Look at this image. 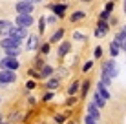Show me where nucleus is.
Instances as JSON below:
<instances>
[{"instance_id":"ddd939ff","label":"nucleus","mask_w":126,"mask_h":124,"mask_svg":"<svg viewBox=\"0 0 126 124\" xmlns=\"http://www.w3.org/2000/svg\"><path fill=\"white\" fill-rule=\"evenodd\" d=\"M69 51V42H64V44H60V48H59V57H64Z\"/></svg>"},{"instance_id":"9d476101","label":"nucleus","mask_w":126,"mask_h":124,"mask_svg":"<svg viewBox=\"0 0 126 124\" xmlns=\"http://www.w3.org/2000/svg\"><path fill=\"white\" fill-rule=\"evenodd\" d=\"M106 33H108V24L101 18V22H99V28H97V37H102V35H106Z\"/></svg>"},{"instance_id":"412c9836","label":"nucleus","mask_w":126,"mask_h":124,"mask_svg":"<svg viewBox=\"0 0 126 124\" xmlns=\"http://www.w3.org/2000/svg\"><path fill=\"white\" fill-rule=\"evenodd\" d=\"M110 51H111V55H113V57H117V53H119V46H117L115 42H111V46H110Z\"/></svg>"},{"instance_id":"9b49d317","label":"nucleus","mask_w":126,"mask_h":124,"mask_svg":"<svg viewBox=\"0 0 126 124\" xmlns=\"http://www.w3.org/2000/svg\"><path fill=\"white\" fill-rule=\"evenodd\" d=\"M9 28H11V24L7 22V20H0V35L9 33Z\"/></svg>"},{"instance_id":"f3484780","label":"nucleus","mask_w":126,"mask_h":124,"mask_svg":"<svg viewBox=\"0 0 126 124\" xmlns=\"http://www.w3.org/2000/svg\"><path fill=\"white\" fill-rule=\"evenodd\" d=\"M62 35H64V31H62V29H59V31L55 33L53 37H51V42H59L60 38H62Z\"/></svg>"},{"instance_id":"2f4dec72","label":"nucleus","mask_w":126,"mask_h":124,"mask_svg":"<svg viewBox=\"0 0 126 124\" xmlns=\"http://www.w3.org/2000/svg\"><path fill=\"white\" fill-rule=\"evenodd\" d=\"M40 51H42V55L47 53V51H49V46H42V49H40Z\"/></svg>"},{"instance_id":"aec40b11","label":"nucleus","mask_w":126,"mask_h":124,"mask_svg":"<svg viewBox=\"0 0 126 124\" xmlns=\"http://www.w3.org/2000/svg\"><path fill=\"white\" fill-rule=\"evenodd\" d=\"M47 88H49V89H55V88H59V80H57V79H51L49 82H47Z\"/></svg>"},{"instance_id":"473e14b6","label":"nucleus","mask_w":126,"mask_h":124,"mask_svg":"<svg viewBox=\"0 0 126 124\" xmlns=\"http://www.w3.org/2000/svg\"><path fill=\"white\" fill-rule=\"evenodd\" d=\"M51 99H53V95H51V93H46V95H44V100H51Z\"/></svg>"},{"instance_id":"4be33fe9","label":"nucleus","mask_w":126,"mask_h":124,"mask_svg":"<svg viewBox=\"0 0 126 124\" xmlns=\"http://www.w3.org/2000/svg\"><path fill=\"white\" fill-rule=\"evenodd\" d=\"M6 53L9 55V57H16L20 51H18V48H13V49H6Z\"/></svg>"},{"instance_id":"a878e982","label":"nucleus","mask_w":126,"mask_h":124,"mask_svg":"<svg viewBox=\"0 0 126 124\" xmlns=\"http://www.w3.org/2000/svg\"><path fill=\"white\" fill-rule=\"evenodd\" d=\"M11 121H15V122H16V121H20V113H18V111H15V113L11 115Z\"/></svg>"},{"instance_id":"dca6fc26","label":"nucleus","mask_w":126,"mask_h":124,"mask_svg":"<svg viewBox=\"0 0 126 124\" xmlns=\"http://www.w3.org/2000/svg\"><path fill=\"white\" fill-rule=\"evenodd\" d=\"M97 93H99V95L102 97L104 100H106V99H110V93H108L106 89H104V86H102V84H101V86H99V91H97Z\"/></svg>"},{"instance_id":"a211bd4d","label":"nucleus","mask_w":126,"mask_h":124,"mask_svg":"<svg viewBox=\"0 0 126 124\" xmlns=\"http://www.w3.org/2000/svg\"><path fill=\"white\" fill-rule=\"evenodd\" d=\"M64 9H66V6H53V11L57 13L59 16H62V15H64Z\"/></svg>"},{"instance_id":"f704fd0d","label":"nucleus","mask_w":126,"mask_h":124,"mask_svg":"<svg viewBox=\"0 0 126 124\" xmlns=\"http://www.w3.org/2000/svg\"><path fill=\"white\" fill-rule=\"evenodd\" d=\"M28 2H31V4H35V2H42V0H28Z\"/></svg>"},{"instance_id":"1a4fd4ad","label":"nucleus","mask_w":126,"mask_h":124,"mask_svg":"<svg viewBox=\"0 0 126 124\" xmlns=\"http://www.w3.org/2000/svg\"><path fill=\"white\" fill-rule=\"evenodd\" d=\"M115 44L119 46L121 49L126 51V33H119V35L115 37Z\"/></svg>"},{"instance_id":"5701e85b","label":"nucleus","mask_w":126,"mask_h":124,"mask_svg":"<svg viewBox=\"0 0 126 124\" xmlns=\"http://www.w3.org/2000/svg\"><path fill=\"white\" fill-rule=\"evenodd\" d=\"M77 89H79V82H75L73 86H69L68 91H69V95H75V93H77Z\"/></svg>"},{"instance_id":"b1692460","label":"nucleus","mask_w":126,"mask_h":124,"mask_svg":"<svg viewBox=\"0 0 126 124\" xmlns=\"http://www.w3.org/2000/svg\"><path fill=\"white\" fill-rule=\"evenodd\" d=\"M84 122H86V124H99L97 121H95V119H92V117H90V115H86V119H84Z\"/></svg>"},{"instance_id":"7ed1b4c3","label":"nucleus","mask_w":126,"mask_h":124,"mask_svg":"<svg viewBox=\"0 0 126 124\" xmlns=\"http://www.w3.org/2000/svg\"><path fill=\"white\" fill-rule=\"evenodd\" d=\"M9 35L13 38H16V40H22V38H26L28 31H26V28H22V26H11L9 28Z\"/></svg>"},{"instance_id":"6ab92c4d","label":"nucleus","mask_w":126,"mask_h":124,"mask_svg":"<svg viewBox=\"0 0 126 124\" xmlns=\"http://www.w3.org/2000/svg\"><path fill=\"white\" fill-rule=\"evenodd\" d=\"M80 18H84V13H82V11H77V13H73V15H71V22L80 20Z\"/></svg>"},{"instance_id":"c9c22d12","label":"nucleus","mask_w":126,"mask_h":124,"mask_svg":"<svg viewBox=\"0 0 126 124\" xmlns=\"http://www.w3.org/2000/svg\"><path fill=\"white\" fill-rule=\"evenodd\" d=\"M0 122H2V115H0Z\"/></svg>"},{"instance_id":"ea45409f","label":"nucleus","mask_w":126,"mask_h":124,"mask_svg":"<svg viewBox=\"0 0 126 124\" xmlns=\"http://www.w3.org/2000/svg\"><path fill=\"white\" fill-rule=\"evenodd\" d=\"M124 7H126V6H124Z\"/></svg>"},{"instance_id":"58836bf2","label":"nucleus","mask_w":126,"mask_h":124,"mask_svg":"<svg viewBox=\"0 0 126 124\" xmlns=\"http://www.w3.org/2000/svg\"><path fill=\"white\" fill-rule=\"evenodd\" d=\"M0 124H4V122H0Z\"/></svg>"},{"instance_id":"c756f323","label":"nucleus","mask_w":126,"mask_h":124,"mask_svg":"<svg viewBox=\"0 0 126 124\" xmlns=\"http://www.w3.org/2000/svg\"><path fill=\"white\" fill-rule=\"evenodd\" d=\"M108 15H110V11H102V13H101V18H102V20H106V18H108Z\"/></svg>"},{"instance_id":"7c9ffc66","label":"nucleus","mask_w":126,"mask_h":124,"mask_svg":"<svg viewBox=\"0 0 126 124\" xmlns=\"http://www.w3.org/2000/svg\"><path fill=\"white\" fill-rule=\"evenodd\" d=\"M26 88H28V89H33V88H35V82H33V80H29V82L26 84Z\"/></svg>"},{"instance_id":"39448f33","label":"nucleus","mask_w":126,"mask_h":124,"mask_svg":"<svg viewBox=\"0 0 126 124\" xmlns=\"http://www.w3.org/2000/svg\"><path fill=\"white\" fill-rule=\"evenodd\" d=\"M15 79H16V75H15L13 69H2L0 71V84H9Z\"/></svg>"},{"instance_id":"f257e3e1","label":"nucleus","mask_w":126,"mask_h":124,"mask_svg":"<svg viewBox=\"0 0 126 124\" xmlns=\"http://www.w3.org/2000/svg\"><path fill=\"white\" fill-rule=\"evenodd\" d=\"M113 77H117V66H115L113 60H108L102 68V82L101 84L102 86H110V80Z\"/></svg>"},{"instance_id":"72a5a7b5","label":"nucleus","mask_w":126,"mask_h":124,"mask_svg":"<svg viewBox=\"0 0 126 124\" xmlns=\"http://www.w3.org/2000/svg\"><path fill=\"white\" fill-rule=\"evenodd\" d=\"M55 121H57V122H64V117H62V115H57V117H55Z\"/></svg>"},{"instance_id":"0eeeda50","label":"nucleus","mask_w":126,"mask_h":124,"mask_svg":"<svg viewBox=\"0 0 126 124\" xmlns=\"http://www.w3.org/2000/svg\"><path fill=\"white\" fill-rule=\"evenodd\" d=\"M15 9L18 11V13H31V11H33V4L28 2V0H24V2H18V4H16Z\"/></svg>"},{"instance_id":"2eb2a0df","label":"nucleus","mask_w":126,"mask_h":124,"mask_svg":"<svg viewBox=\"0 0 126 124\" xmlns=\"http://www.w3.org/2000/svg\"><path fill=\"white\" fill-rule=\"evenodd\" d=\"M37 44H38V38H37V37H29V40H28V49H35V48H37Z\"/></svg>"},{"instance_id":"cd10ccee","label":"nucleus","mask_w":126,"mask_h":124,"mask_svg":"<svg viewBox=\"0 0 126 124\" xmlns=\"http://www.w3.org/2000/svg\"><path fill=\"white\" fill-rule=\"evenodd\" d=\"M44 28H46V18L42 16V18H40V31L42 33H44Z\"/></svg>"},{"instance_id":"4468645a","label":"nucleus","mask_w":126,"mask_h":124,"mask_svg":"<svg viewBox=\"0 0 126 124\" xmlns=\"http://www.w3.org/2000/svg\"><path fill=\"white\" fill-rule=\"evenodd\" d=\"M93 99H95V102H93V104H95V106H99V108H104V104H106V100H104V99H102V97H101V95H99V93H97V95H95V97H93Z\"/></svg>"},{"instance_id":"e433bc0d","label":"nucleus","mask_w":126,"mask_h":124,"mask_svg":"<svg viewBox=\"0 0 126 124\" xmlns=\"http://www.w3.org/2000/svg\"><path fill=\"white\" fill-rule=\"evenodd\" d=\"M69 124H75V122H69Z\"/></svg>"},{"instance_id":"f8f14e48","label":"nucleus","mask_w":126,"mask_h":124,"mask_svg":"<svg viewBox=\"0 0 126 124\" xmlns=\"http://www.w3.org/2000/svg\"><path fill=\"white\" fill-rule=\"evenodd\" d=\"M51 73H53L51 66H42V68H40V71H38V75H40V77H44V79H46V77H49Z\"/></svg>"},{"instance_id":"6e6552de","label":"nucleus","mask_w":126,"mask_h":124,"mask_svg":"<svg viewBox=\"0 0 126 124\" xmlns=\"http://www.w3.org/2000/svg\"><path fill=\"white\" fill-rule=\"evenodd\" d=\"M88 115L92 119H95V121H99L101 119V113H99V108L95 104H88Z\"/></svg>"},{"instance_id":"bb28decb","label":"nucleus","mask_w":126,"mask_h":124,"mask_svg":"<svg viewBox=\"0 0 126 124\" xmlns=\"http://www.w3.org/2000/svg\"><path fill=\"white\" fill-rule=\"evenodd\" d=\"M95 57H97V58H99V57H102V49L99 48V46L95 48Z\"/></svg>"},{"instance_id":"423d86ee","label":"nucleus","mask_w":126,"mask_h":124,"mask_svg":"<svg viewBox=\"0 0 126 124\" xmlns=\"http://www.w3.org/2000/svg\"><path fill=\"white\" fill-rule=\"evenodd\" d=\"M0 46H2L4 49H13V48H20V40H16V38H4V40H0Z\"/></svg>"},{"instance_id":"c85d7f7f","label":"nucleus","mask_w":126,"mask_h":124,"mask_svg":"<svg viewBox=\"0 0 126 124\" xmlns=\"http://www.w3.org/2000/svg\"><path fill=\"white\" fill-rule=\"evenodd\" d=\"M92 66H93L92 62H86L84 66H82V71H88V69H90V68H92Z\"/></svg>"},{"instance_id":"393cba45","label":"nucleus","mask_w":126,"mask_h":124,"mask_svg":"<svg viewBox=\"0 0 126 124\" xmlns=\"http://www.w3.org/2000/svg\"><path fill=\"white\" fill-rule=\"evenodd\" d=\"M73 38H75V40H86V37L82 35V33H73Z\"/></svg>"},{"instance_id":"20e7f679","label":"nucleus","mask_w":126,"mask_h":124,"mask_svg":"<svg viewBox=\"0 0 126 124\" xmlns=\"http://www.w3.org/2000/svg\"><path fill=\"white\" fill-rule=\"evenodd\" d=\"M33 24V16L31 13H18L16 16V26H22V28H28V26Z\"/></svg>"},{"instance_id":"4c0bfd02","label":"nucleus","mask_w":126,"mask_h":124,"mask_svg":"<svg viewBox=\"0 0 126 124\" xmlns=\"http://www.w3.org/2000/svg\"><path fill=\"white\" fill-rule=\"evenodd\" d=\"M84 2H88V0H84Z\"/></svg>"},{"instance_id":"f03ea898","label":"nucleus","mask_w":126,"mask_h":124,"mask_svg":"<svg viewBox=\"0 0 126 124\" xmlns=\"http://www.w3.org/2000/svg\"><path fill=\"white\" fill-rule=\"evenodd\" d=\"M0 68H4V69H18V60H16L15 57H4L2 60H0Z\"/></svg>"}]
</instances>
